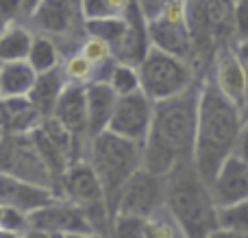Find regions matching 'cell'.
I'll list each match as a JSON object with an SVG mask.
<instances>
[{"label": "cell", "instance_id": "b9f144b4", "mask_svg": "<svg viewBox=\"0 0 248 238\" xmlns=\"http://www.w3.org/2000/svg\"><path fill=\"white\" fill-rule=\"evenodd\" d=\"M2 134H4V129H0V136H2Z\"/></svg>", "mask_w": 248, "mask_h": 238}, {"label": "cell", "instance_id": "6da1fadb", "mask_svg": "<svg viewBox=\"0 0 248 238\" xmlns=\"http://www.w3.org/2000/svg\"><path fill=\"white\" fill-rule=\"evenodd\" d=\"M201 81L172 99L155 103L153 127L144 142L146 170L155 175H170L179 162L194 160Z\"/></svg>", "mask_w": 248, "mask_h": 238}, {"label": "cell", "instance_id": "4316f807", "mask_svg": "<svg viewBox=\"0 0 248 238\" xmlns=\"http://www.w3.org/2000/svg\"><path fill=\"white\" fill-rule=\"evenodd\" d=\"M220 227H229V230L248 234V199L237 205H231V208L220 210Z\"/></svg>", "mask_w": 248, "mask_h": 238}, {"label": "cell", "instance_id": "44dd1931", "mask_svg": "<svg viewBox=\"0 0 248 238\" xmlns=\"http://www.w3.org/2000/svg\"><path fill=\"white\" fill-rule=\"evenodd\" d=\"M85 31L87 35H94V37L109 42L111 48L116 51V46L122 42L124 33H126V17L113 16V17H100V20H85Z\"/></svg>", "mask_w": 248, "mask_h": 238}, {"label": "cell", "instance_id": "9c48e42d", "mask_svg": "<svg viewBox=\"0 0 248 238\" xmlns=\"http://www.w3.org/2000/svg\"><path fill=\"white\" fill-rule=\"evenodd\" d=\"M29 223L33 230H39L48 236L59 234H96L87 219L85 210L63 197H55L50 204L29 214Z\"/></svg>", "mask_w": 248, "mask_h": 238}, {"label": "cell", "instance_id": "7402d4cb", "mask_svg": "<svg viewBox=\"0 0 248 238\" xmlns=\"http://www.w3.org/2000/svg\"><path fill=\"white\" fill-rule=\"evenodd\" d=\"M146 238H187V234L172 219L168 208H161L146 219Z\"/></svg>", "mask_w": 248, "mask_h": 238}, {"label": "cell", "instance_id": "1f68e13d", "mask_svg": "<svg viewBox=\"0 0 248 238\" xmlns=\"http://www.w3.org/2000/svg\"><path fill=\"white\" fill-rule=\"evenodd\" d=\"M233 48H235L237 57H240L242 68H244L246 79H248V39H235V42H233Z\"/></svg>", "mask_w": 248, "mask_h": 238}, {"label": "cell", "instance_id": "f546056e", "mask_svg": "<svg viewBox=\"0 0 248 238\" xmlns=\"http://www.w3.org/2000/svg\"><path fill=\"white\" fill-rule=\"evenodd\" d=\"M170 2V0H137V4H140L141 13L146 16V20H155V17L159 16V13L163 11V7Z\"/></svg>", "mask_w": 248, "mask_h": 238}, {"label": "cell", "instance_id": "83f0119b", "mask_svg": "<svg viewBox=\"0 0 248 238\" xmlns=\"http://www.w3.org/2000/svg\"><path fill=\"white\" fill-rule=\"evenodd\" d=\"M0 17L7 24H16V22H24L26 24L24 0H0Z\"/></svg>", "mask_w": 248, "mask_h": 238}, {"label": "cell", "instance_id": "d4e9b609", "mask_svg": "<svg viewBox=\"0 0 248 238\" xmlns=\"http://www.w3.org/2000/svg\"><path fill=\"white\" fill-rule=\"evenodd\" d=\"M107 238H146V219L118 212L111 219Z\"/></svg>", "mask_w": 248, "mask_h": 238}, {"label": "cell", "instance_id": "5bb4252c", "mask_svg": "<svg viewBox=\"0 0 248 238\" xmlns=\"http://www.w3.org/2000/svg\"><path fill=\"white\" fill-rule=\"evenodd\" d=\"M55 197L57 192L50 188L35 186V184L22 182V179L11 177L7 173H0V205L31 214L35 210L44 208L46 204H50Z\"/></svg>", "mask_w": 248, "mask_h": 238}, {"label": "cell", "instance_id": "ffe728a7", "mask_svg": "<svg viewBox=\"0 0 248 238\" xmlns=\"http://www.w3.org/2000/svg\"><path fill=\"white\" fill-rule=\"evenodd\" d=\"M29 64L37 70V74L50 72V70L59 68L63 64V52H61L59 44L44 33H35L33 46L29 52Z\"/></svg>", "mask_w": 248, "mask_h": 238}, {"label": "cell", "instance_id": "7a4b0ae2", "mask_svg": "<svg viewBox=\"0 0 248 238\" xmlns=\"http://www.w3.org/2000/svg\"><path fill=\"white\" fill-rule=\"evenodd\" d=\"M244 125V109L222 94L214 79L205 74L201 81L198 127L194 144V164L207 184L218 175L220 166L235 153Z\"/></svg>", "mask_w": 248, "mask_h": 238}, {"label": "cell", "instance_id": "f1b7e54d", "mask_svg": "<svg viewBox=\"0 0 248 238\" xmlns=\"http://www.w3.org/2000/svg\"><path fill=\"white\" fill-rule=\"evenodd\" d=\"M235 9V39H248V0H233Z\"/></svg>", "mask_w": 248, "mask_h": 238}, {"label": "cell", "instance_id": "cb8c5ba5", "mask_svg": "<svg viewBox=\"0 0 248 238\" xmlns=\"http://www.w3.org/2000/svg\"><path fill=\"white\" fill-rule=\"evenodd\" d=\"M133 0H81V11L85 20H100V17L124 16Z\"/></svg>", "mask_w": 248, "mask_h": 238}, {"label": "cell", "instance_id": "ba28073f", "mask_svg": "<svg viewBox=\"0 0 248 238\" xmlns=\"http://www.w3.org/2000/svg\"><path fill=\"white\" fill-rule=\"evenodd\" d=\"M166 175H155L140 169L122 190L118 212L148 219L161 208H166ZM116 212V214H118Z\"/></svg>", "mask_w": 248, "mask_h": 238}, {"label": "cell", "instance_id": "f35d334b", "mask_svg": "<svg viewBox=\"0 0 248 238\" xmlns=\"http://www.w3.org/2000/svg\"><path fill=\"white\" fill-rule=\"evenodd\" d=\"M7 26H9V24H7V22H4V20H2V17H0V35H2L4 31H7Z\"/></svg>", "mask_w": 248, "mask_h": 238}, {"label": "cell", "instance_id": "8992f818", "mask_svg": "<svg viewBox=\"0 0 248 238\" xmlns=\"http://www.w3.org/2000/svg\"><path fill=\"white\" fill-rule=\"evenodd\" d=\"M0 173L57 192V182L44 162L31 131L29 134L4 131L0 136Z\"/></svg>", "mask_w": 248, "mask_h": 238}, {"label": "cell", "instance_id": "e575fe53", "mask_svg": "<svg viewBox=\"0 0 248 238\" xmlns=\"http://www.w3.org/2000/svg\"><path fill=\"white\" fill-rule=\"evenodd\" d=\"M22 238H50L48 234H44V232H39V230H33V227H31L29 232H24V236Z\"/></svg>", "mask_w": 248, "mask_h": 238}, {"label": "cell", "instance_id": "8d00e7d4", "mask_svg": "<svg viewBox=\"0 0 248 238\" xmlns=\"http://www.w3.org/2000/svg\"><path fill=\"white\" fill-rule=\"evenodd\" d=\"M39 4V0H24V9H26V20H29V16L35 11V7Z\"/></svg>", "mask_w": 248, "mask_h": 238}, {"label": "cell", "instance_id": "60d3db41", "mask_svg": "<svg viewBox=\"0 0 248 238\" xmlns=\"http://www.w3.org/2000/svg\"><path fill=\"white\" fill-rule=\"evenodd\" d=\"M2 214H4V205H0V223H2Z\"/></svg>", "mask_w": 248, "mask_h": 238}, {"label": "cell", "instance_id": "d590c367", "mask_svg": "<svg viewBox=\"0 0 248 238\" xmlns=\"http://www.w3.org/2000/svg\"><path fill=\"white\" fill-rule=\"evenodd\" d=\"M24 234H20V232H13V230H4V227H0V238H22Z\"/></svg>", "mask_w": 248, "mask_h": 238}, {"label": "cell", "instance_id": "7c38bea8", "mask_svg": "<svg viewBox=\"0 0 248 238\" xmlns=\"http://www.w3.org/2000/svg\"><path fill=\"white\" fill-rule=\"evenodd\" d=\"M218 210L231 208L248 199V162L233 153L209 184Z\"/></svg>", "mask_w": 248, "mask_h": 238}, {"label": "cell", "instance_id": "4fadbf2b", "mask_svg": "<svg viewBox=\"0 0 248 238\" xmlns=\"http://www.w3.org/2000/svg\"><path fill=\"white\" fill-rule=\"evenodd\" d=\"M87 83H72L68 81L65 90L61 92L59 101L55 105L52 118L59 120L70 134H74L77 138L90 140L87 134ZM92 142V140H90Z\"/></svg>", "mask_w": 248, "mask_h": 238}, {"label": "cell", "instance_id": "e0dca14e", "mask_svg": "<svg viewBox=\"0 0 248 238\" xmlns=\"http://www.w3.org/2000/svg\"><path fill=\"white\" fill-rule=\"evenodd\" d=\"M37 81V70L24 61H7L0 70V96L2 99H22L29 96Z\"/></svg>", "mask_w": 248, "mask_h": 238}, {"label": "cell", "instance_id": "603a6c76", "mask_svg": "<svg viewBox=\"0 0 248 238\" xmlns=\"http://www.w3.org/2000/svg\"><path fill=\"white\" fill-rule=\"evenodd\" d=\"M61 68H63L68 81H72V83H90V81H94L96 72H98V66L92 64L81 51L65 57Z\"/></svg>", "mask_w": 248, "mask_h": 238}, {"label": "cell", "instance_id": "484cf974", "mask_svg": "<svg viewBox=\"0 0 248 238\" xmlns=\"http://www.w3.org/2000/svg\"><path fill=\"white\" fill-rule=\"evenodd\" d=\"M78 51H81L94 66H98V68L105 66V64H109L111 59H116V57H113L111 44L105 42V39H100V37H94V35H87V37L83 39V44H81Z\"/></svg>", "mask_w": 248, "mask_h": 238}, {"label": "cell", "instance_id": "ab89813d", "mask_svg": "<svg viewBox=\"0 0 248 238\" xmlns=\"http://www.w3.org/2000/svg\"><path fill=\"white\" fill-rule=\"evenodd\" d=\"M87 238H107V236H103V234H90Z\"/></svg>", "mask_w": 248, "mask_h": 238}, {"label": "cell", "instance_id": "7bdbcfd3", "mask_svg": "<svg viewBox=\"0 0 248 238\" xmlns=\"http://www.w3.org/2000/svg\"><path fill=\"white\" fill-rule=\"evenodd\" d=\"M0 70H2V64H0Z\"/></svg>", "mask_w": 248, "mask_h": 238}, {"label": "cell", "instance_id": "8fae6325", "mask_svg": "<svg viewBox=\"0 0 248 238\" xmlns=\"http://www.w3.org/2000/svg\"><path fill=\"white\" fill-rule=\"evenodd\" d=\"M209 77L214 79V83L222 90L224 96H229L235 105L246 109L248 79H246V72H244V68H242V61H240V57H237L233 44L220 46L218 51H216L211 68H209Z\"/></svg>", "mask_w": 248, "mask_h": 238}, {"label": "cell", "instance_id": "74e56055", "mask_svg": "<svg viewBox=\"0 0 248 238\" xmlns=\"http://www.w3.org/2000/svg\"><path fill=\"white\" fill-rule=\"evenodd\" d=\"M50 238H87L85 234H59V236H50Z\"/></svg>", "mask_w": 248, "mask_h": 238}, {"label": "cell", "instance_id": "277c9868", "mask_svg": "<svg viewBox=\"0 0 248 238\" xmlns=\"http://www.w3.org/2000/svg\"><path fill=\"white\" fill-rule=\"evenodd\" d=\"M87 160L94 166L100 184H103L105 201L111 219L118 212L122 190L140 169H144V144H137L111 131L96 136L90 144Z\"/></svg>", "mask_w": 248, "mask_h": 238}, {"label": "cell", "instance_id": "836d02e7", "mask_svg": "<svg viewBox=\"0 0 248 238\" xmlns=\"http://www.w3.org/2000/svg\"><path fill=\"white\" fill-rule=\"evenodd\" d=\"M9 125V107H7V101L0 96V129H7Z\"/></svg>", "mask_w": 248, "mask_h": 238}, {"label": "cell", "instance_id": "9a60e30c", "mask_svg": "<svg viewBox=\"0 0 248 238\" xmlns=\"http://www.w3.org/2000/svg\"><path fill=\"white\" fill-rule=\"evenodd\" d=\"M85 92H87V134H90V140H94L96 136L109 131V122L113 118L120 96L116 94V90L107 81H90L85 85Z\"/></svg>", "mask_w": 248, "mask_h": 238}, {"label": "cell", "instance_id": "d6986e66", "mask_svg": "<svg viewBox=\"0 0 248 238\" xmlns=\"http://www.w3.org/2000/svg\"><path fill=\"white\" fill-rule=\"evenodd\" d=\"M94 81H107L109 85L116 90L118 96H126V94H133V92L141 90L137 66L124 64V61H118V59H111L109 64L100 66Z\"/></svg>", "mask_w": 248, "mask_h": 238}, {"label": "cell", "instance_id": "52a82bcc", "mask_svg": "<svg viewBox=\"0 0 248 238\" xmlns=\"http://www.w3.org/2000/svg\"><path fill=\"white\" fill-rule=\"evenodd\" d=\"M148 35L153 46L189 61L194 68V42L187 26L185 0H170L157 17L148 22Z\"/></svg>", "mask_w": 248, "mask_h": 238}, {"label": "cell", "instance_id": "2e32d148", "mask_svg": "<svg viewBox=\"0 0 248 238\" xmlns=\"http://www.w3.org/2000/svg\"><path fill=\"white\" fill-rule=\"evenodd\" d=\"M68 85V77H65L63 68H55L50 72L37 74V81H35L33 90L29 94V101L44 118H50L55 112V105L59 101L61 92Z\"/></svg>", "mask_w": 248, "mask_h": 238}, {"label": "cell", "instance_id": "d6a6232c", "mask_svg": "<svg viewBox=\"0 0 248 238\" xmlns=\"http://www.w3.org/2000/svg\"><path fill=\"white\" fill-rule=\"evenodd\" d=\"M209 238H248L246 232H237V230H229V227H218Z\"/></svg>", "mask_w": 248, "mask_h": 238}, {"label": "cell", "instance_id": "3957f363", "mask_svg": "<svg viewBox=\"0 0 248 238\" xmlns=\"http://www.w3.org/2000/svg\"><path fill=\"white\" fill-rule=\"evenodd\" d=\"M166 208L187 238H209L220 227V210L194 160H183L166 175Z\"/></svg>", "mask_w": 248, "mask_h": 238}, {"label": "cell", "instance_id": "5b68a950", "mask_svg": "<svg viewBox=\"0 0 248 238\" xmlns=\"http://www.w3.org/2000/svg\"><path fill=\"white\" fill-rule=\"evenodd\" d=\"M137 70H140L141 90L155 103L163 99H172V96L189 90L196 81H201V77L196 74L189 61L170 55L157 46H150V51L146 52Z\"/></svg>", "mask_w": 248, "mask_h": 238}, {"label": "cell", "instance_id": "4dcf8cb0", "mask_svg": "<svg viewBox=\"0 0 248 238\" xmlns=\"http://www.w3.org/2000/svg\"><path fill=\"white\" fill-rule=\"evenodd\" d=\"M235 155L244 157V160L248 162V116L244 118V125H242V134H240V140H237Z\"/></svg>", "mask_w": 248, "mask_h": 238}, {"label": "cell", "instance_id": "ac0fdd59", "mask_svg": "<svg viewBox=\"0 0 248 238\" xmlns=\"http://www.w3.org/2000/svg\"><path fill=\"white\" fill-rule=\"evenodd\" d=\"M33 39H35V31L29 24H24V22L9 24L7 31L0 35V64L29 59Z\"/></svg>", "mask_w": 248, "mask_h": 238}, {"label": "cell", "instance_id": "30bf717a", "mask_svg": "<svg viewBox=\"0 0 248 238\" xmlns=\"http://www.w3.org/2000/svg\"><path fill=\"white\" fill-rule=\"evenodd\" d=\"M153 112L155 101L144 90L120 96L113 118L109 122V131L137 144H144L150 134V127H153Z\"/></svg>", "mask_w": 248, "mask_h": 238}]
</instances>
